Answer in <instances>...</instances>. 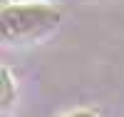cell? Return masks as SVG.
Here are the masks:
<instances>
[{"instance_id": "obj_1", "label": "cell", "mask_w": 124, "mask_h": 117, "mask_svg": "<svg viewBox=\"0 0 124 117\" xmlns=\"http://www.w3.org/2000/svg\"><path fill=\"white\" fill-rule=\"evenodd\" d=\"M60 23V13L50 5H10L3 8L0 27L8 42H32Z\"/></svg>"}, {"instance_id": "obj_3", "label": "cell", "mask_w": 124, "mask_h": 117, "mask_svg": "<svg viewBox=\"0 0 124 117\" xmlns=\"http://www.w3.org/2000/svg\"><path fill=\"white\" fill-rule=\"evenodd\" d=\"M67 117H97V115H92V112H75V115H67Z\"/></svg>"}, {"instance_id": "obj_2", "label": "cell", "mask_w": 124, "mask_h": 117, "mask_svg": "<svg viewBox=\"0 0 124 117\" xmlns=\"http://www.w3.org/2000/svg\"><path fill=\"white\" fill-rule=\"evenodd\" d=\"M10 97H13V82H10V72L3 67V105H8Z\"/></svg>"}]
</instances>
